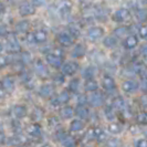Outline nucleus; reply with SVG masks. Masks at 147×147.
<instances>
[{
	"label": "nucleus",
	"instance_id": "1",
	"mask_svg": "<svg viewBox=\"0 0 147 147\" xmlns=\"http://www.w3.org/2000/svg\"><path fill=\"white\" fill-rule=\"evenodd\" d=\"M62 74L65 76H72L78 72L79 70V63L75 61H67L65 63H63L62 66Z\"/></svg>",
	"mask_w": 147,
	"mask_h": 147
},
{
	"label": "nucleus",
	"instance_id": "2",
	"mask_svg": "<svg viewBox=\"0 0 147 147\" xmlns=\"http://www.w3.org/2000/svg\"><path fill=\"white\" fill-rule=\"evenodd\" d=\"M71 10H72V3L70 0H62L61 3L59 5L58 11L59 15L62 19H67L71 15Z\"/></svg>",
	"mask_w": 147,
	"mask_h": 147
},
{
	"label": "nucleus",
	"instance_id": "3",
	"mask_svg": "<svg viewBox=\"0 0 147 147\" xmlns=\"http://www.w3.org/2000/svg\"><path fill=\"white\" fill-rule=\"evenodd\" d=\"M58 42H59L62 47H71L74 42V37L69 32V31H62L60 32L58 36Z\"/></svg>",
	"mask_w": 147,
	"mask_h": 147
},
{
	"label": "nucleus",
	"instance_id": "4",
	"mask_svg": "<svg viewBox=\"0 0 147 147\" xmlns=\"http://www.w3.org/2000/svg\"><path fill=\"white\" fill-rule=\"evenodd\" d=\"M129 17H131L129 10L126 9V8H121V9H118V10H116V11L114 12V15H113L112 18H113V20L115 22L122 23V22L127 21V20L129 19Z\"/></svg>",
	"mask_w": 147,
	"mask_h": 147
},
{
	"label": "nucleus",
	"instance_id": "5",
	"mask_svg": "<svg viewBox=\"0 0 147 147\" xmlns=\"http://www.w3.org/2000/svg\"><path fill=\"white\" fill-rule=\"evenodd\" d=\"M69 100H70V92L64 91V92H61L58 95L53 96L51 98V104L53 106H60V105L67 103Z\"/></svg>",
	"mask_w": 147,
	"mask_h": 147
},
{
	"label": "nucleus",
	"instance_id": "6",
	"mask_svg": "<svg viewBox=\"0 0 147 147\" xmlns=\"http://www.w3.org/2000/svg\"><path fill=\"white\" fill-rule=\"evenodd\" d=\"M104 34V29L102 27H92L90 28L88 31V38L90 41L92 42H95L97 40H100L101 38L103 37Z\"/></svg>",
	"mask_w": 147,
	"mask_h": 147
},
{
	"label": "nucleus",
	"instance_id": "7",
	"mask_svg": "<svg viewBox=\"0 0 147 147\" xmlns=\"http://www.w3.org/2000/svg\"><path fill=\"white\" fill-rule=\"evenodd\" d=\"M102 86L103 88L107 92V93H114L116 91V84H115V81L114 79L110 76V75H105L102 79Z\"/></svg>",
	"mask_w": 147,
	"mask_h": 147
},
{
	"label": "nucleus",
	"instance_id": "8",
	"mask_svg": "<svg viewBox=\"0 0 147 147\" xmlns=\"http://www.w3.org/2000/svg\"><path fill=\"white\" fill-rule=\"evenodd\" d=\"M30 40L33 43H38V44L44 43L48 40V33L44 30H37V31H34V32L31 33Z\"/></svg>",
	"mask_w": 147,
	"mask_h": 147
},
{
	"label": "nucleus",
	"instance_id": "9",
	"mask_svg": "<svg viewBox=\"0 0 147 147\" xmlns=\"http://www.w3.org/2000/svg\"><path fill=\"white\" fill-rule=\"evenodd\" d=\"M47 62H48V64L49 65H51L52 67H54V69H59L62 66L63 64V58L62 57H60V55H57L55 53H49V54H47Z\"/></svg>",
	"mask_w": 147,
	"mask_h": 147
},
{
	"label": "nucleus",
	"instance_id": "10",
	"mask_svg": "<svg viewBox=\"0 0 147 147\" xmlns=\"http://www.w3.org/2000/svg\"><path fill=\"white\" fill-rule=\"evenodd\" d=\"M88 101L90 105L91 106H93V107H98V106H101V105H103L104 103V96L102 93H100V92H93L91 95L88 97Z\"/></svg>",
	"mask_w": 147,
	"mask_h": 147
},
{
	"label": "nucleus",
	"instance_id": "11",
	"mask_svg": "<svg viewBox=\"0 0 147 147\" xmlns=\"http://www.w3.org/2000/svg\"><path fill=\"white\" fill-rule=\"evenodd\" d=\"M34 70H36L37 74L41 79H47L49 76V70H48V67L45 66V64L40 59L36 60V62H34Z\"/></svg>",
	"mask_w": 147,
	"mask_h": 147
},
{
	"label": "nucleus",
	"instance_id": "12",
	"mask_svg": "<svg viewBox=\"0 0 147 147\" xmlns=\"http://www.w3.org/2000/svg\"><path fill=\"white\" fill-rule=\"evenodd\" d=\"M138 88H140V84L136 81H134V80H126L122 84V90L125 93H128V94L135 93L138 90Z\"/></svg>",
	"mask_w": 147,
	"mask_h": 147
},
{
	"label": "nucleus",
	"instance_id": "13",
	"mask_svg": "<svg viewBox=\"0 0 147 147\" xmlns=\"http://www.w3.org/2000/svg\"><path fill=\"white\" fill-rule=\"evenodd\" d=\"M132 70L135 74L145 76L147 73V66L143 61H135L132 64Z\"/></svg>",
	"mask_w": 147,
	"mask_h": 147
},
{
	"label": "nucleus",
	"instance_id": "14",
	"mask_svg": "<svg viewBox=\"0 0 147 147\" xmlns=\"http://www.w3.org/2000/svg\"><path fill=\"white\" fill-rule=\"evenodd\" d=\"M137 43H138V39L135 34H128L123 41V45L126 50H132L134 48H136Z\"/></svg>",
	"mask_w": 147,
	"mask_h": 147
},
{
	"label": "nucleus",
	"instance_id": "15",
	"mask_svg": "<svg viewBox=\"0 0 147 147\" xmlns=\"http://www.w3.org/2000/svg\"><path fill=\"white\" fill-rule=\"evenodd\" d=\"M91 135L93 140L97 142H104L106 140V133L102 127H94L91 129Z\"/></svg>",
	"mask_w": 147,
	"mask_h": 147
},
{
	"label": "nucleus",
	"instance_id": "16",
	"mask_svg": "<svg viewBox=\"0 0 147 147\" xmlns=\"http://www.w3.org/2000/svg\"><path fill=\"white\" fill-rule=\"evenodd\" d=\"M55 88L52 84H44L39 88V95L42 97H50L54 94Z\"/></svg>",
	"mask_w": 147,
	"mask_h": 147
},
{
	"label": "nucleus",
	"instance_id": "17",
	"mask_svg": "<svg viewBox=\"0 0 147 147\" xmlns=\"http://www.w3.org/2000/svg\"><path fill=\"white\" fill-rule=\"evenodd\" d=\"M114 109L116 111H119V112H123V111L125 110L126 107V102L125 100L122 97V96H115L113 100H112V104H111Z\"/></svg>",
	"mask_w": 147,
	"mask_h": 147
},
{
	"label": "nucleus",
	"instance_id": "18",
	"mask_svg": "<svg viewBox=\"0 0 147 147\" xmlns=\"http://www.w3.org/2000/svg\"><path fill=\"white\" fill-rule=\"evenodd\" d=\"M36 12L34 6L29 2H23L20 6V13L21 16H31Z\"/></svg>",
	"mask_w": 147,
	"mask_h": 147
},
{
	"label": "nucleus",
	"instance_id": "19",
	"mask_svg": "<svg viewBox=\"0 0 147 147\" xmlns=\"http://www.w3.org/2000/svg\"><path fill=\"white\" fill-rule=\"evenodd\" d=\"M75 113H76V115L81 119H88L90 117V114H91V112H90V110H88V107L86 105H78V107L75 110Z\"/></svg>",
	"mask_w": 147,
	"mask_h": 147
},
{
	"label": "nucleus",
	"instance_id": "20",
	"mask_svg": "<svg viewBox=\"0 0 147 147\" xmlns=\"http://www.w3.org/2000/svg\"><path fill=\"white\" fill-rule=\"evenodd\" d=\"M70 131L71 132H81L82 129L84 128V122L81 118H76V119H73L70 124Z\"/></svg>",
	"mask_w": 147,
	"mask_h": 147
},
{
	"label": "nucleus",
	"instance_id": "21",
	"mask_svg": "<svg viewBox=\"0 0 147 147\" xmlns=\"http://www.w3.org/2000/svg\"><path fill=\"white\" fill-rule=\"evenodd\" d=\"M85 47L83 45V44L79 43L76 44L75 47H74V49L72 50V57L73 58H76V59H79V58H82V57H84V54H85Z\"/></svg>",
	"mask_w": 147,
	"mask_h": 147
},
{
	"label": "nucleus",
	"instance_id": "22",
	"mask_svg": "<svg viewBox=\"0 0 147 147\" xmlns=\"http://www.w3.org/2000/svg\"><path fill=\"white\" fill-rule=\"evenodd\" d=\"M104 115L109 121L113 122V121L116 119V110L112 105H107L105 107V110H104Z\"/></svg>",
	"mask_w": 147,
	"mask_h": 147
},
{
	"label": "nucleus",
	"instance_id": "23",
	"mask_svg": "<svg viewBox=\"0 0 147 147\" xmlns=\"http://www.w3.org/2000/svg\"><path fill=\"white\" fill-rule=\"evenodd\" d=\"M60 114H61V116H62L63 118L69 119V118H71L74 114H75V110H74L72 106L66 105V106H64L62 110L60 111Z\"/></svg>",
	"mask_w": 147,
	"mask_h": 147
},
{
	"label": "nucleus",
	"instance_id": "24",
	"mask_svg": "<svg viewBox=\"0 0 147 147\" xmlns=\"http://www.w3.org/2000/svg\"><path fill=\"white\" fill-rule=\"evenodd\" d=\"M131 29L126 26H122V27H118L116 29L114 30V36L116 38H123V37H127L128 33H129Z\"/></svg>",
	"mask_w": 147,
	"mask_h": 147
},
{
	"label": "nucleus",
	"instance_id": "25",
	"mask_svg": "<svg viewBox=\"0 0 147 147\" xmlns=\"http://www.w3.org/2000/svg\"><path fill=\"white\" fill-rule=\"evenodd\" d=\"M84 88H85V91H88V92H95L96 90L98 88V83H97L94 79L86 80L85 83H84Z\"/></svg>",
	"mask_w": 147,
	"mask_h": 147
},
{
	"label": "nucleus",
	"instance_id": "26",
	"mask_svg": "<svg viewBox=\"0 0 147 147\" xmlns=\"http://www.w3.org/2000/svg\"><path fill=\"white\" fill-rule=\"evenodd\" d=\"M103 44L106 48H114L117 44V38L115 36H107L103 39Z\"/></svg>",
	"mask_w": 147,
	"mask_h": 147
},
{
	"label": "nucleus",
	"instance_id": "27",
	"mask_svg": "<svg viewBox=\"0 0 147 147\" xmlns=\"http://www.w3.org/2000/svg\"><path fill=\"white\" fill-rule=\"evenodd\" d=\"M28 132H29L31 136H39L41 134V132H42V127H41V125L39 123H34V124L30 125Z\"/></svg>",
	"mask_w": 147,
	"mask_h": 147
},
{
	"label": "nucleus",
	"instance_id": "28",
	"mask_svg": "<svg viewBox=\"0 0 147 147\" xmlns=\"http://www.w3.org/2000/svg\"><path fill=\"white\" fill-rule=\"evenodd\" d=\"M94 75H95V69H94L93 66H88V67H85V69L83 70V72H82V76H83L85 80H91V79H93Z\"/></svg>",
	"mask_w": 147,
	"mask_h": 147
},
{
	"label": "nucleus",
	"instance_id": "29",
	"mask_svg": "<svg viewBox=\"0 0 147 147\" xmlns=\"http://www.w3.org/2000/svg\"><path fill=\"white\" fill-rule=\"evenodd\" d=\"M109 131L114 135H117V134H121L123 132V126L119 123H112L109 125Z\"/></svg>",
	"mask_w": 147,
	"mask_h": 147
},
{
	"label": "nucleus",
	"instance_id": "30",
	"mask_svg": "<svg viewBox=\"0 0 147 147\" xmlns=\"http://www.w3.org/2000/svg\"><path fill=\"white\" fill-rule=\"evenodd\" d=\"M80 88V80L79 79H73L69 83V91L72 93H76Z\"/></svg>",
	"mask_w": 147,
	"mask_h": 147
},
{
	"label": "nucleus",
	"instance_id": "31",
	"mask_svg": "<svg viewBox=\"0 0 147 147\" xmlns=\"http://www.w3.org/2000/svg\"><path fill=\"white\" fill-rule=\"evenodd\" d=\"M136 18L140 22H147V9H138L136 11Z\"/></svg>",
	"mask_w": 147,
	"mask_h": 147
},
{
	"label": "nucleus",
	"instance_id": "32",
	"mask_svg": "<svg viewBox=\"0 0 147 147\" xmlns=\"http://www.w3.org/2000/svg\"><path fill=\"white\" fill-rule=\"evenodd\" d=\"M136 122L142 125H147V111L140 112L136 115Z\"/></svg>",
	"mask_w": 147,
	"mask_h": 147
},
{
	"label": "nucleus",
	"instance_id": "33",
	"mask_svg": "<svg viewBox=\"0 0 147 147\" xmlns=\"http://www.w3.org/2000/svg\"><path fill=\"white\" fill-rule=\"evenodd\" d=\"M62 144L64 147H76V142L72 136H66L64 140H62Z\"/></svg>",
	"mask_w": 147,
	"mask_h": 147
},
{
	"label": "nucleus",
	"instance_id": "34",
	"mask_svg": "<svg viewBox=\"0 0 147 147\" xmlns=\"http://www.w3.org/2000/svg\"><path fill=\"white\" fill-rule=\"evenodd\" d=\"M122 143L118 138H109L106 140V147H121Z\"/></svg>",
	"mask_w": 147,
	"mask_h": 147
},
{
	"label": "nucleus",
	"instance_id": "35",
	"mask_svg": "<svg viewBox=\"0 0 147 147\" xmlns=\"http://www.w3.org/2000/svg\"><path fill=\"white\" fill-rule=\"evenodd\" d=\"M67 31H69L74 38H76L80 36V29H79V27H78L76 24H70Z\"/></svg>",
	"mask_w": 147,
	"mask_h": 147
},
{
	"label": "nucleus",
	"instance_id": "36",
	"mask_svg": "<svg viewBox=\"0 0 147 147\" xmlns=\"http://www.w3.org/2000/svg\"><path fill=\"white\" fill-rule=\"evenodd\" d=\"M138 34L142 39L147 40V24H143L138 28Z\"/></svg>",
	"mask_w": 147,
	"mask_h": 147
},
{
	"label": "nucleus",
	"instance_id": "37",
	"mask_svg": "<svg viewBox=\"0 0 147 147\" xmlns=\"http://www.w3.org/2000/svg\"><path fill=\"white\" fill-rule=\"evenodd\" d=\"M86 103H88V101L85 94H80L78 96V105H86Z\"/></svg>",
	"mask_w": 147,
	"mask_h": 147
},
{
	"label": "nucleus",
	"instance_id": "38",
	"mask_svg": "<svg viewBox=\"0 0 147 147\" xmlns=\"http://www.w3.org/2000/svg\"><path fill=\"white\" fill-rule=\"evenodd\" d=\"M57 140H60V142H62V140L65 138L66 136H67V134L65 133V131H63V129H60V131H58L57 132Z\"/></svg>",
	"mask_w": 147,
	"mask_h": 147
},
{
	"label": "nucleus",
	"instance_id": "39",
	"mask_svg": "<svg viewBox=\"0 0 147 147\" xmlns=\"http://www.w3.org/2000/svg\"><path fill=\"white\" fill-rule=\"evenodd\" d=\"M54 83L58 84V85L63 84L64 83V76H63V74H57L54 76Z\"/></svg>",
	"mask_w": 147,
	"mask_h": 147
},
{
	"label": "nucleus",
	"instance_id": "40",
	"mask_svg": "<svg viewBox=\"0 0 147 147\" xmlns=\"http://www.w3.org/2000/svg\"><path fill=\"white\" fill-rule=\"evenodd\" d=\"M135 147H147L146 138H140L135 142Z\"/></svg>",
	"mask_w": 147,
	"mask_h": 147
},
{
	"label": "nucleus",
	"instance_id": "41",
	"mask_svg": "<svg viewBox=\"0 0 147 147\" xmlns=\"http://www.w3.org/2000/svg\"><path fill=\"white\" fill-rule=\"evenodd\" d=\"M140 88L144 93L147 94V76L143 78V80H142V82H140Z\"/></svg>",
	"mask_w": 147,
	"mask_h": 147
},
{
	"label": "nucleus",
	"instance_id": "42",
	"mask_svg": "<svg viewBox=\"0 0 147 147\" xmlns=\"http://www.w3.org/2000/svg\"><path fill=\"white\" fill-rule=\"evenodd\" d=\"M19 28L21 30L22 32H26L27 30H29L30 28V23L29 21H22L20 22V24H19Z\"/></svg>",
	"mask_w": 147,
	"mask_h": 147
},
{
	"label": "nucleus",
	"instance_id": "43",
	"mask_svg": "<svg viewBox=\"0 0 147 147\" xmlns=\"http://www.w3.org/2000/svg\"><path fill=\"white\" fill-rule=\"evenodd\" d=\"M140 54H142V57L145 59V61L147 62V44H144V45H142L140 47Z\"/></svg>",
	"mask_w": 147,
	"mask_h": 147
},
{
	"label": "nucleus",
	"instance_id": "44",
	"mask_svg": "<svg viewBox=\"0 0 147 147\" xmlns=\"http://www.w3.org/2000/svg\"><path fill=\"white\" fill-rule=\"evenodd\" d=\"M31 1H32V5L34 7H42L47 2V0H31Z\"/></svg>",
	"mask_w": 147,
	"mask_h": 147
},
{
	"label": "nucleus",
	"instance_id": "45",
	"mask_svg": "<svg viewBox=\"0 0 147 147\" xmlns=\"http://www.w3.org/2000/svg\"><path fill=\"white\" fill-rule=\"evenodd\" d=\"M58 124H59V121H58V118L57 117L49 118V125L54 126V125H58Z\"/></svg>",
	"mask_w": 147,
	"mask_h": 147
},
{
	"label": "nucleus",
	"instance_id": "46",
	"mask_svg": "<svg viewBox=\"0 0 147 147\" xmlns=\"http://www.w3.org/2000/svg\"><path fill=\"white\" fill-rule=\"evenodd\" d=\"M41 147H52V146L50 145V144H43V145H42Z\"/></svg>",
	"mask_w": 147,
	"mask_h": 147
},
{
	"label": "nucleus",
	"instance_id": "47",
	"mask_svg": "<svg viewBox=\"0 0 147 147\" xmlns=\"http://www.w3.org/2000/svg\"><path fill=\"white\" fill-rule=\"evenodd\" d=\"M144 133H145V134H146V135H147V128H146V129H145V131H144Z\"/></svg>",
	"mask_w": 147,
	"mask_h": 147
},
{
	"label": "nucleus",
	"instance_id": "48",
	"mask_svg": "<svg viewBox=\"0 0 147 147\" xmlns=\"http://www.w3.org/2000/svg\"><path fill=\"white\" fill-rule=\"evenodd\" d=\"M85 1H93V0H85Z\"/></svg>",
	"mask_w": 147,
	"mask_h": 147
},
{
	"label": "nucleus",
	"instance_id": "49",
	"mask_svg": "<svg viewBox=\"0 0 147 147\" xmlns=\"http://www.w3.org/2000/svg\"><path fill=\"white\" fill-rule=\"evenodd\" d=\"M1 9H2V7H1V6H0V10H1Z\"/></svg>",
	"mask_w": 147,
	"mask_h": 147
}]
</instances>
